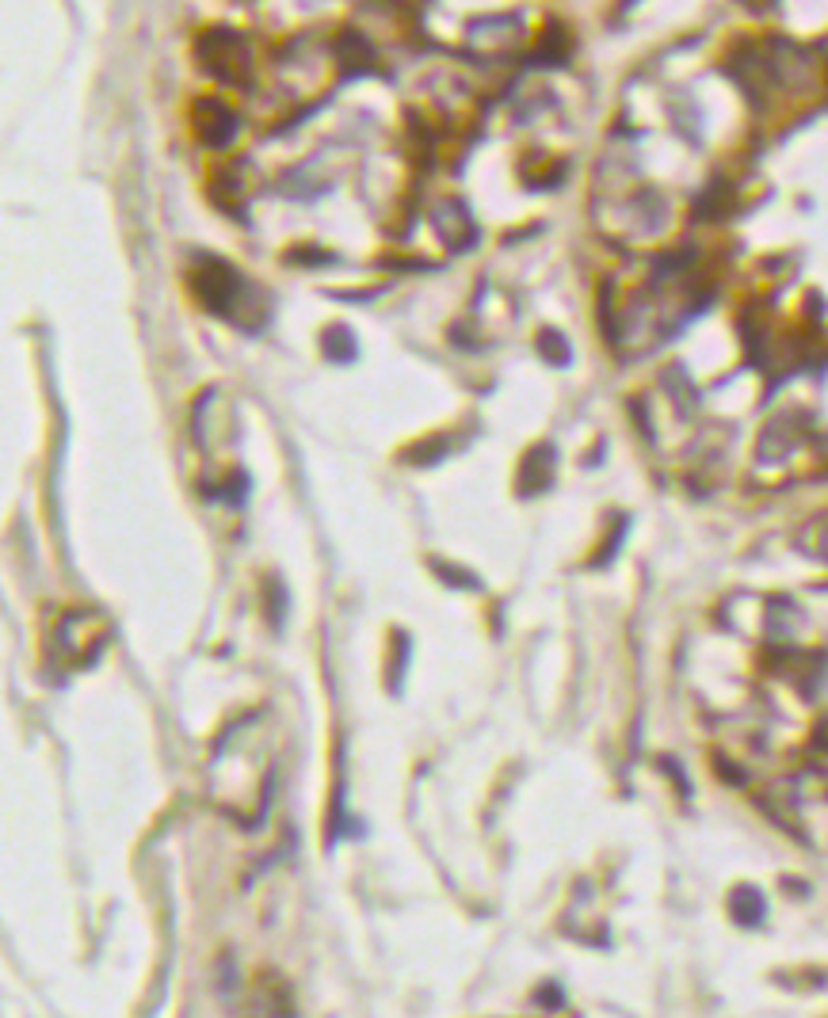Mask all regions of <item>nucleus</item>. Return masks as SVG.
Listing matches in <instances>:
<instances>
[{"label":"nucleus","instance_id":"1","mask_svg":"<svg viewBox=\"0 0 828 1018\" xmlns=\"http://www.w3.org/2000/svg\"><path fill=\"white\" fill-rule=\"evenodd\" d=\"M199 54H203V65L222 80H244L249 77V54H244V42L237 39L234 32H206L199 39Z\"/></svg>","mask_w":828,"mask_h":1018},{"label":"nucleus","instance_id":"2","mask_svg":"<svg viewBox=\"0 0 828 1018\" xmlns=\"http://www.w3.org/2000/svg\"><path fill=\"white\" fill-rule=\"evenodd\" d=\"M237 130V118L229 115L226 103L218 100H206L199 103V134H203L211 146H222V141H229V134Z\"/></svg>","mask_w":828,"mask_h":1018},{"label":"nucleus","instance_id":"3","mask_svg":"<svg viewBox=\"0 0 828 1018\" xmlns=\"http://www.w3.org/2000/svg\"><path fill=\"white\" fill-rule=\"evenodd\" d=\"M729 908H733V916L741 919V923H760V919H764V896L744 885L729 896Z\"/></svg>","mask_w":828,"mask_h":1018},{"label":"nucleus","instance_id":"4","mask_svg":"<svg viewBox=\"0 0 828 1018\" xmlns=\"http://www.w3.org/2000/svg\"><path fill=\"white\" fill-rule=\"evenodd\" d=\"M539 348L547 351L554 363H565V359H569V351H565V343H562V336H557V332H542Z\"/></svg>","mask_w":828,"mask_h":1018},{"label":"nucleus","instance_id":"5","mask_svg":"<svg viewBox=\"0 0 828 1018\" xmlns=\"http://www.w3.org/2000/svg\"><path fill=\"white\" fill-rule=\"evenodd\" d=\"M325 351H328V355H337V359H348V355H352V343H348V332H344V328H337L333 336H325Z\"/></svg>","mask_w":828,"mask_h":1018}]
</instances>
